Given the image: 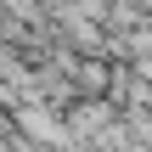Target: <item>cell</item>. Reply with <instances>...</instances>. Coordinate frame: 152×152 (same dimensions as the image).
Here are the masks:
<instances>
[{
  "mask_svg": "<svg viewBox=\"0 0 152 152\" xmlns=\"http://www.w3.org/2000/svg\"><path fill=\"white\" fill-rule=\"evenodd\" d=\"M23 124H28L39 141H62V124H56L51 113H23Z\"/></svg>",
  "mask_w": 152,
  "mask_h": 152,
  "instance_id": "6da1fadb",
  "label": "cell"
}]
</instances>
